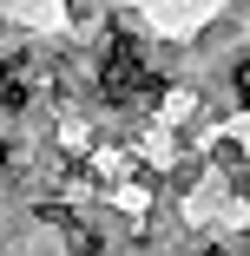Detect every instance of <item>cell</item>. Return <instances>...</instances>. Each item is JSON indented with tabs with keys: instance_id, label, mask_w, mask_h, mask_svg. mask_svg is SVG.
<instances>
[{
	"instance_id": "cell-1",
	"label": "cell",
	"mask_w": 250,
	"mask_h": 256,
	"mask_svg": "<svg viewBox=\"0 0 250 256\" xmlns=\"http://www.w3.org/2000/svg\"><path fill=\"white\" fill-rule=\"evenodd\" d=\"M99 92H106V98H138V92H158V79L145 72L138 46H112V53H106V72H99Z\"/></svg>"
},
{
	"instance_id": "cell-3",
	"label": "cell",
	"mask_w": 250,
	"mask_h": 256,
	"mask_svg": "<svg viewBox=\"0 0 250 256\" xmlns=\"http://www.w3.org/2000/svg\"><path fill=\"white\" fill-rule=\"evenodd\" d=\"M237 106H250V60L237 66Z\"/></svg>"
},
{
	"instance_id": "cell-2",
	"label": "cell",
	"mask_w": 250,
	"mask_h": 256,
	"mask_svg": "<svg viewBox=\"0 0 250 256\" xmlns=\"http://www.w3.org/2000/svg\"><path fill=\"white\" fill-rule=\"evenodd\" d=\"M14 92H20V66H7V60H0V106H7Z\"/></svg>"
}]
</instances>
